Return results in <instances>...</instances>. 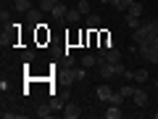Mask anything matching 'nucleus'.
Listing matches in <instances>:
<instances>
[{
    "label": "nucleus",
    "mask_w": 158,
    "mask_h": 119,
    "mask_svg": "<svg viewBox=\"0 0 158 119\" xmlns=\"http://www.w3.org/2000/svg\"><path fill=\"white\" fill-rule=\"evenodd\" d=\"M156 87H158V79H156Z\"/></svg>",
    "instance_id": "b1692460"
},
{
    "label": "nucleus",
    "mask_w": 158,
    "mask_h": 119,
    "mask_svg": "<svg viewBox=\"0 0 158 119\" xmlns=\"http://www.w3.org/2000/svg\"><path fill=\"white\" fill-rule=\"evenodd\" d=\"M140 56L150 64H158V42H150V45H142L140 48Z\"/></svg>",
    "instance_id": "f03ea898"
},
{
    "label": "nucleus",
    "mask_w": 158,
    "mask_h": 119,
    "mask_svg": "<svg viewBox=\"0 0 158 119\" xmlns=\"http://www.w3.org/2000/svg\"><path fill=\"white\" fill-rule=\"evenodd\" d=\"M132 3H135V0H121V6H124V11H127V8L132 6Z\"/></svg>",
    "instance_id": "4be33fe9"
},
{
    "label": "nucleus",
    "mask_w": 158,
    "mask_h": 119,
    "mask_svg": "<svg viewBox=\"0 0 158 119\" xmlns=\"http://www.w3.org/2000/svg\"><path fill=\"white\" fill-rule=\"evenodd\" d=\"M121 101H124V95H121V93H113V95H111V103H116V106H121Z\"/></svg>",
    "instance_id": "6ab92c4d"
},
{
    "label": "nucleus",
    "mask_w": 158,
    "mask_h": 119,
    "mask_svg": "<svg viewBox=\"0 0 158 119\" xmlns=\"http://www.w3.org/2000/svg\"><path fill=\"white\" fill-rule=\"evenodd\" d=\"M82 66H85V69H95L98 66V56H90V53L82 56Z\"/></svg>",
    "instance_id": "9b49d317"
},
{
    "label": "nucleus",
    "mask_w": 158,
    "mask_h": 119,
    "mask_svg": "<svg viewBox=\"0 0 158 119\" xmlns=\"http://www.w3.org/2000/svg\"><path fill=\"white\" fill-rule=\"evenodd\" d=\"M66 79L69 82H82V79H85V69H69Z\"/></svg>",
    "instance_id": "6e6552de"
},
{
    "label": "nucleus",
    "mask_w": 158,
    "mask_h": 119,
    "mask_svg": "<svg viewBox=\"0 0 158 119\" xmlns=\"http://www.w3.org/2000/svg\"><path fill=\"white\" fill-rule=\"evenodd\" d=\"M132 101H135V106L145 108V106H148V93H145V90H135V95H132Z\"/></svg>",
    "instance_id": "0eeeda50"
},
{
    "label": "nucleus",
    "mask_w": 158,
    "mask_h": 119,
    "mask_svg": "<svg viewBox=\"0 0 158 119\" xmlns=\"http://www.w3.org/2000/svg\"><path fill=\"white\" fill-rule=\"evenodd\" d=\"M3 119H24L21 114H13V111H3Z\"/></svg>",
    "instance_id": "aec40b11"
},
{
    "label": "nucleus",
    "mask_w": 158,
    "mask_h": 119,
    "mask_svg": "<svg viewBox=\"0 0 158 119\" xmlns=\"http://www.w3.org/2000/svg\"><path fill=\"white\" fill-rule=\"evenodd\" d=\"M127 13H132V16H142V6H140V3L135 0V3H132V6L127 8Z\"/></svg>",
    "instance_id": "f3484780"
},
{
    "label": "nucleus",
    "mask_w": 158,
    "mask_h": 119,
    "mask_svg": "<svg viewBox=\"0 0 158 119\" xmlns=\"http://www.w3.org/2000/svg\"><path fill=\"white\" fill-rule=\"evenodd\" d=\"M108 6H113L116 11H124V6H121V0H108Z\"/></svg>",
    "instance_id": "412c9836"
},
{
    "label": "nucleus",
    "mask_w": 158,
    "mask_h": 119,
    "mask_svg": "<svg viewBox=\"0 0 158 119\" xmlns=\"http://www.w3.org/2000/svg\"><path fill=\"white\" fill-rule=\"evenodd\" d=\"M118 93H121V95H124V98H132V95H135V87L124 85V87H118Z\"/></svg>",
    "instance_id": "a211bd4d"
},
{
    "label": "nucleus",
    "mask_w": 158,
    "mask_h": 119,
    "mask_svg": "<svg viewBox=\"0 0 158 119\" xmlns=\"http://www.w3.org/2000/svg\"><path fill=\"white\" fill-rule=\"evenodd\" d=\"M77 8H79V13H82V16H90V0H77Z\"/></svg>",
    "instance_id": "4468645a"
},
{
    "label": "nucleus",
    "mask_w": 158,
    "mask_h": 119,
    "mask_svg": "<svg viewBox=\"0 0 158 119\" xmlns=\"http://www.w3.org/2000/svg\"><path fill=\"white\" fill-rule=\"evenodd\" d=\"M124 21H127V27H132V32H135L137 27H142L140 16H132V13H127V19H124Z\"/></svg>",
    "instance_id": "f8f14e48"
},
{
    "label": "nucleus",
    "mask_w": 158,
    "mask_h": 119,
    "mask_svg": "<svg viewBox=\"0 0 158 119\" xmlns=\"http://www.w3.org/2000/svg\"><path fill=\"white\" fill-rule=\"evenodd\" d=\"M61 114H63V119H77L82 114V108H79V103H66Z\"/></svg>",
    "instance_id": "20e7f679"
},
{
    "label": "nucleus",
    "mask_w": 158,
    "mask_h": 119,
    "mask_svg": "<svg viewBox=\"0 0 158 119\" xmlns=\"http://www.w3.org/2000/svg\"><path fill=\"white\" fill-rule=\"evenodd\" d=\"M79 19H82V13H79V8L74 6V8H69V13H66V21L69 24H77Z\"/></svg>",
    "instance_id": "9d476101"
},
{
    "label": "nucleus",
    "mask_w": 158,
    "mask_h": 119,
    "mask_svg": "<svg viewBox=\"0 0 158 119\" xmlns=\"http://www.w3.org/2000/svg\"><path fill=\"white\" fill-rule=\"evenodd\" d=\"M50 114H53V106H50V103H42V106L37 108V117H40V119H45V117H50Z\"/></svg>",
    "instance_id": "2eb2a0df"
},
{
    "label": "nucleus",
    "mask_w": 158,
    "mask_h": 119,
    "mask_svg": "<svg viewBox=\"0 0 158 119\" xmlns=\"http://www.w3.org/2000/svg\"><path fill=\"white\" fill-rule=\"evenodd\" d=\"M56 6H58V0H40V11H45V13H50Z\"/></svg>",
    "instance_id": "ddd939ff"
},
{
    "label": "nucleus",
    "mask_w": 158,
    "mask_h": 119,
    "mask_svg": "<svg viewBox=\"0 0 158 119\" xmlns=\"http://www.w3.org/2000/svg\"><path fill=\"white\" fill-rule=\"evenodd\" d=\"M98 74H100V77L103 79H113V77H116V72H113V64L111 61H108V58H98Z\"/></svg>",
    "instance_id": "f257e3e1"
},
{
    "label": "nucleus",
    "mask_w": 158,
    "mask_h": 119,
    "mask_svg": "<svg viewBox=\"0 0 158 119\" xmlns=\"http://www.w3.org/2000/svg\"><path fill=\"white\" fill-rule=\"evenodd\" d=\"M121 56H124V53L118 51V48H108V53H106V58L111 64H118V61H121Z\"/></svg>",
    "instance_id": "1a4fd4ad"
},
{
    "label": "nucleus",
    "mask_w": 158,
    "mask_h": 119,
    "mask_svg": "<svg viewBox=\"0 0 158 119\" xmlns=\"http://www.w3.org/2000/svg\"><path fill=\"white\" fill-rule=\"evenodd\" d=\"M113 93H116V90H111L108 85H100V87H98V98H100L103 103H111V95H113Z\"/></svg>",
    "instance_id": "423d86ee"
},
{
    "label": "nucleus",
    "mask_w": 158,
    "mask_h": 119,
    "mask_svg": "<svg viewBox=\"0 0 158 119\" xmlns=\"http://www.w3.org/2000/svg\"><path fill=\"white\" fill-rule=\"evenodd\" d=\"M66 13H69V6L58 0V6L50 11V16H53V21H56V24H66Z\"/></svg>",
    "instance_id": "7ed1b4c3"
},
{
    "label": "nucleus",
    "mask_w": 158,
    "mask_h": 119,
    "mask_svg": "<svg viewBox=\"0 0 158 119\" xmlns=\"http://www.w3.org/2000/svg\"><path fill=\"white\" fill-rule=\"evenodd\" d=\"M121 114H124V111H121V106H116V103H108V108L103 111V117H106V119H121Z\"/></svg>",
    "instance_id": "39448f33"
},
{
    "label": "nucleus",
    "mask_w": 158,
    "mask_h": 119,
    "mask_svg": "<svg viewBox=\"0 0 158 119\" xmlns=\"http://www.w3.org/2000/svg\"><path fill=\"white\" fill-rule=\"evenodd\" d=\"M153 117H156V119H158V111H156V114H153Z\"/></svg>",
    "instance_id": "5701e85b"
},
{
    "label": "nucleus",
    "mask_w": 158,
    "mask_h": 119,
    "mask_svg": "<svg viewBox=\"0 0 158 119\" xmlns=\"http://www.w3.org/2000/svg\"><path fill=\"white\" fill-rule=\"evenodd\" d=\"M87 27L98 29V27H100V16H98V13H90V16H87Z\"/></svg>",
    "instance_id": "dca6fc26"
}]
</instances>
